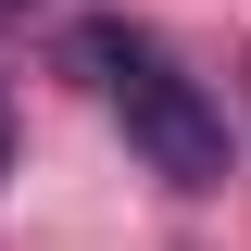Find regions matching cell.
Wrapping results in <instances>:
<instances>
[{
	"mask_svg": "<svg viewBox=\"0 0 251 251\" xmlns=\"http://www.w3.org/2000/svg\"><path fill=\"white\" fill-rule=\"evenodd\" d=\"M88 63H100V100L126 113V138H138L176 188H226V113H214V88H201L163 38H138V25H88Z\"/></svg>",
	"mask_w": 251,
	"mask_h": 251,
	"instance_id": "1",
	"label": "cell"
},
{
	"mask_svg": "<svg viewBox=\"0 0 251 251\" xmlns=\"http://www.w3.org/2000/svg\"><path fill=\"white\" fill-rule=\"evenodd\" d=\"M0 163H13V113H0Z\"/></svg>",
	"mask_w": 251,
	"mask_h": 251,
	"instance_id": "2",
	"label": "cell"
}]
</instances>
